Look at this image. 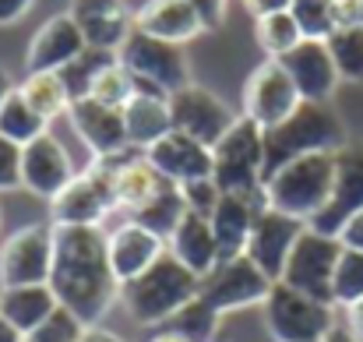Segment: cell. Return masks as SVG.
Listing matches in <instances>:
<instances>
[{"label":"cell","mask_w":363,"mask_h":342,"mask_svg":"<svg viewBox=\"0 0 363 342\" xmlns=\"http://www.w3.org/2000/svg\"><path fill=\"white\" fill-rule=\"evenodd\" d=\"M50 289L82 325H99L121 297L103 226H53Z\"/></svg>","instance_id":"6da1fadb"},{"label":"cell","mask_w":363,"mask_h":342,"mask_svg":"<svg viewBox=\"0 0 363 342\" xmlns=\"http://www.w3.org/2000/svg\"><path fill=\"white\" fill-rule=\"evenodd\" d=\"M198 289H201V279L166 250L145 275L121 286V300L138 325L155 329V325H166L180 307H187L198 297Z\"/></svg>","instance_id":"7a4b0ae2"},{"label":"cell","mask_w":363,"mask_h":342,"mask_svg":"<svg viewBox=\"0 0 363 342\" xmlns=\"http://www.w3.org/2000/svg\"><path fill=\"white\" fill-rule=\"evenodd\" d=\"M332 187H335V152H314V155H300L279 166L275 173H268L264 202L268 209L303 219L311 226V219L328 205Z\"/></svg>","instance_id":"3957f363"},{"label":"cell","mask_w":363,"mask_h":342,"mask_svg":"<svg viewBox=\"0 0 363 342\" xmlns=\"http://www.w3.org/2000/svg\"><path fill=\"white\" fill-rule=\"evenodd\" d=\"M346 141V123L328 103H300V110L282 120L279 127L264 131V177L279 166L314 155V152H339Z\"/></svg>","instance_id":"277c9868"},{"label":"cell","mask_w":363,"mask_h":342,"mask_svg":"<svg viewBox=\"0 0 363 342\" xmlns=\"http://www.w3.org/2000/svg\"><path fill=\"white\" fill-rule=\"evenodd\" d=\"M123 155L92 159L82 173H74V180L50 202L53 226H103V219L117 212V166Z\"/></svg>","instance_id":"5b68a950"},{"label":"cell","mask_w":363,"mask_h":342,"mask_svg":"<svg viewBox=\"0 0 363 342\" xmlns=\"http://www.w3.org/2000/svg\"><path fill=\"white\" fill-rule=\"evenodd\" d=\"M212 180L223 194H264V131L243 114L212 145Z\"/></svg>","instance_id":"8992f818"},{"label":"cell","mask_w":363,"mask_h":342,"mask_svg":"<svg viewBox=\"0 0 363 342\" xmlns=\"http://www.w3.org/2000/svg\"><path fill=\"white\" fill-rule=\"evenodd\" d=\"M261 307H264V325L275 342H321L339 325L332 304L314 300L282 282L272 286Z\"/></svg>","instance_id":"52a82bcc"},{"label":"cell","mask_w":363,"mask_h":342,"mask_svg":"<svg viewBox=\"0 0 363 342\" xmlns=\"http://www.w3.org/2000/svg\"><path fill=\"white\" fill-rule=\"evenodd\" d=\"M339 254H342V243L335 236L314 233V229L307 226L303 236L296 240V247H293V254H289L279 282L289 286V289H300V293H307L314 300L332 304V279H335Z\"/></svg>","instance_id":"ba28073f"},{"label":"cell","mask_w":363,"mask_h":342,"mask_svg":"<svg viewBox=\"0 0 363 342\" xmlns=\"http://www.w3.org/2000/svg\"><path fill=\"white\" fill-rule=\"evenodd\" d=\"M272 279L243 254L233 261H219L205 279H201V289L198 297L219 311V314H233V311H247V307H261L264 297L272 293Z\"/></svg>","instance_id":"9c48e42d"},{"label":"cell","mask_w":363,"mask_h":342,"mask_svg":"<svg viewBox=\"0 0 363 342\" xmlns=\"http://www.w3.org/2000/svg\"><path fill=\"white\" fill-rule=\"evenodd\" d=\"M123 67L141 78V82H152L159 85L162 92H177L184 85H191V67H187V57L177 43H166V39H155V35H145V32H130L127 43L117 53Z\"/></svg>","instance_id":"30bf717a"},{"label":"cell","mask_w":363,"mask_h":342,"mask_svg":"<svg viewBox=\"0 0 363 342\" xmlns=\"http://www.w3.org/2000/svg\"><path fill=\"white\" fill-rule=\"evenodd\" d=\"M300 92L293 85V78L286 75V67L279 60H264L250 71L247 85H243V116L254 120L261 131L279 127L282 120L300 110Z\"/></svg>","instance_id":"8fae6325"},{"label":"cell","mask_w":363,"mask_h":342,"mask_svg":"<svg viewBox=\"0 0 363 342\" xmlns=\"http://www.w3.org/2000/svg\"><path fill=\"white\" fill-rule=\"evenodd\" d=\"M53 272V226H21L0 243V289L50 282Z\"/></svg>","instance_id":"7c38bea8"},{"label":"cell","mask_w":363,"mask_h":342,"mask_svg":"<svg viewBox=\"0 0 363 342\" xmlns=\"http://www.w3.org/2000/svg\"><path fill=\"white\" fill-rule=\"evenodd\" d=\"M169 116H173V131H184L187 138H194L208 148L237 123V114L212 89H201L194 82L169 96Z\"/></svg>","instance_id":"4fadbf2b"},{"label":"cell","mask_w":363,"mask_h":342,"mask_svg":"<svg viewBox=\"0 0 363 342\" xmlns=\"http://www.w3.org/2000/svg\"><path fill=\"white\" fill-rule=\"evenodd\" d=\"M363 209V145H342L335 152V187L328 205L311 219L314 233L335 236Z\"/></svg>","instance_id":"5bb4252c"},{"label":"cell","mask_w":363,"mask_h":342,"mask_svg":"<svg viewBox=\"0 0 363 342\" xmlns=\"http://www.w3.org/2000/svg\"><path fill=\"white\" fill-rule=\"evenodd\" d=\"M303 229H307L303 219H293V216L275 212V209L264 205L257 212V219H254V229H250V240H247V250L243 254L272 282H279L282 279V268H286V261H289V254L296 247V240L303 236Z\"/></svg>","instance_id":"9a60e30c"},{"label":"cell","mask_w":363,"mask_h":342,"mask_svg":"<svg viewBox=\"0 0 363 342\" xmlns=\"http://www.w3.org/2000/svg\"><path fill=\"white\" fill-rule=\"evenodd\" d=\"M279 64L293 78V85H296V92H300L303 103H328L335 96L339 82H342L325 39H303Z\"/></svg>","instance_id":"2e32d148"},{"label":"cell","mask_w":363,"mask_h":342,"mask_svg":"<svg viewBox=\"0 0 363 342\" xmlns=\"http://www.w3.org/2000/svg\"><path fill=\"white\" fill-rule=\"evenodd\" d=\"M71 180H74V162L50 131L21 148V187L32 191L35 198L53 202Z\"/></svg>","instance_id":"e0dca14e"},{"label":"cell","mask_w":363,"mask_h":342,"mask_svg":"<svg viewBox=\"0 0 363 342\" xmlns=\"http://www.w3.org/2000/svg\"><path fill=\"white\" fill-rule=\"evenodd\" d=\"M67 120L78 131V138L85 141V148L92 152V159H113V155L130 152L123 110L103 106L96 99H74L67 110Z\"/></svg>","instance_id":"ac0fdd59"},{"label":"cell","mask_w":363,"mask_h":342,"mask_svg":"<svg viewBox=\"0 0 363 342\" xmlns=\"http://www.w3.org/2000/svg\"><path fill=\"white\" fill-rule=\"evenodd\" d=\"M67 14L78 21L89 50L121 53L127 35L134 32V14L123 0H71Z\"/></svg>","instance_id":"d6986e66"},{"label":"cell","mask_w":363,"mask_h":342,"mask_svg":"<svg viewBox=\"0 0 363 342\" xmlns=\"http://www.w3.org/2000/svg\"><path fill=\"white\" fill-rule=\"evenodd\" d=\"M145 159L169 180V184H191V180H205L212 177V148L187 138L184 131H169L162 134L155 145L145 148Z\"/></svg>","instance_id":"ffe728a7"},{"label":"cell","mask_w":363,"mask_h":342,"mask_svg":"<svg viewBox=\"0 0 363 342\" xmlns=\"http://www.w3.org/2000/svg\"><path fill=\"white\" fill-rule=\"evenodd\" d=\"M89 46H85V35H82L78 21L71 14H53L32 35L28 53H25V71L28 75H35V71H64Z\"/></svg>","instance_id":"44dd1931"},{"label":"cell","mask_w":363,"mask_h":342,"mask_svg":"<svg viewBox=\"0 0 363 342\" xmlns=\"http://www.w3.org/2000/svg\"><path fill=\"white\" fill-rule=\"evenodd\" d=\"M106 254H110V268H113L117 282L127 286L166 254V240L138 223H123L113 233H106Z\"/></svg>","instance_id":"7402d4cb"},{"label":"cell","mask_w":363,"mask_h":342,"mask_svg":"<svg viewBox=\"0 0 363 342\" xmlns=\"http://www.w3.org/2000/svg\"><path fill=\"white\" fill-rule=\"evenodd\" d=\"M123 123H127V141L130 148L145 152L148 145H155L162 134L173 131V116H169V92H162L152 82L134 78V99L123 106Z\"/></svg>","instance_id":"603a6c76"},{"label":"cell","mask_w":363,"mask_h":342,"mask_svg":"<svg viewBox=\"0 0 363 342\" xmlns=\"http://www.w3.org/2000/svg\"><path fill=\"white\" fill-rule=\"evenodd\" d=\"M264 205H268L264 194H257V198L223 194V198H219L216 212L208 216L212 233H216V247H219V261L243 258L247 240H250V229H254V219H257V212H261Z\"/></svg>","instance_id":"cb8c5ba5"},{"label":"cell","mask_w":363,"mask_h":342,"mask_svg":"<svg viewBox=\"0 0 363 342\" xmlns=\"http://www.w3.org/2000/svg\"><path fill=\"white\" fill-rule=\"evenodd\" d=\"M134 28L166 43H191L194 35L205 32L198 11L191 7V0H148L145 7L134 11Z\"/></svg>","instance_id":"d4e9b609"},{"label":"cell","mask_w":363,"mask_h":342,"mask_svg":"<svg viewBox=\"0 0 363 342\" xmlns=\"http://www.w3.org/2000/svg\"><path fill=\"white\" fill-rule=\"evenodd\" d=\"M166 250L191 268L198 279H205L216 265H219V247H216V233L212 223L198 212H184V219L177 223V229L166 236Z\"/></svg>","instance_id":"484cf974"},{"label":"cell","mask_w":363,"mask_h":342,"mask_svg":"<svg viewBox=\"0 0 363 342\" xmlns=\"http://www.w3.org/2000/svg\"><path fill=\"white\" fill-rule=\"evenodd\" d=\"M166 177L145 159V152H127L123 162L117 166V209L123 212H141L145 205H152L162 191H166Z\"/></svg>","instance_id":"4316f807"},{"label":"cell","mask_w":363,"mask_h":342,"mask_svg":"<svg viewBox=\"0 0 363 342\" xmlns=\"http://www.w3.org/2000/svg\"><path fill=\"white\" fill-rule=\"evenodd\" d=\"M57 307H60V304H57L50 282L7 286V289H0V314H4L21 336H28L32 329H39Z\"/></svg>","instance_id":"83f0119b"},{"label":"cell","mask_w":363,"mask_h":342,"mask_svg":"<svg viewBox=\"0 0 363 342\" xmlns=\"http://www.w3.org/2000/svg\"><path fill=\"white\" fill-rule=\"evenodd\" d=\"M21 99L43 116V120H53V116H64L71 110V92L64 85V78L57 71H35V75H25V82L18 85Z\"/></svg>","instance_id":"f1b7e54d"},{"label":"cell","mask_w":363,"mask_h":342,"mask_svg":"<svg viewBox=\"0 0 363 342\" xmlns=\"http://www.w3.org/2000/svg\"><path fill=\"white\" fill-rule=\"evenodd\" d=\"M46 123L50 120H43V116L35 114L25 99H21V92H18V85H14V92L4 99V106H0V134L7 138V141H14V145H28V141H35V138H43L46 134Z\"/></svg>","instance_id":"f546056e"},{"label":"cell","mask_w":363,"mask_h":342,"mask_svg":"<svg viewBox=\"0 0 363 342\" xmlns=\"http://www.w3.org/2000/svg\"><path fill=\"white\" fill-rule=\"evenodd\" d=\"M219 321H223V314L212 311L201 297H194L187 307H180L166 321V332H173V336H180V339H187V342H216Z\"/></svg>","instance_id":"4dcf8cb0"},{"label":"cell","mask_w":363,"mask_h":342,"mask_svg":"<svg viewBox=\"0 0 363 342\" xmlns=\"http://www.w3.org/2000/svg\"><path fill=\"white\" fill-rule=\"evenodd\" d=\"M254 39H257V46L268 53V60H282L293 46L303 43V32H300V25L293 21V14L282 11V14L257 18V21H254Z\"/></svg>","instance_id":"1f68e13d"},{"label":"cell","mask_w":363,"mask_h":342,"mask_svg":"<svg viewBox=\"0 0 363 342\" xmlns=\"http://www.w3.org/2000/svg\"><path fill=\"white\" fill-rule=\"evenodd\" d=\"M184 212H187V205H184L180 187H177V184H166V191H162L152 205H145L141 212H134V216H130V223L152 229V233H159V236L166 240V236L177 229V223L184 219Z\"/></svg>","instance_id":"d6a6232c"},{"label":"cell","mask_w":363,"mask_h":342,"mask_svg":"<svg viewBox=\"0 0 363 342\" xmlns=\"http://www.w3.org/2000/svg\"><path fill=\"white\" fill-rule=\"evenodd\" d=\"M89 99H96V103H103V106H113V110H123V106L134 99V75L113 57V60L103 64V71L96 75V82H92V89H89Z\"/></svg>","instance_id":"836d02e7"},{"label":"cell","mask_w":363,"mask_h":342,"mask_svg":"<svg viewBox=\"0 0 363 342\" xmlns=\"http://www.w3.org/2000/svg\"><path fill=\"white\" fill-rule=\"evenodd\" d=\"M325 43H328L335 67H339V78L363 82V28H335Z\"/></svg>","instance_id":"e575fe53"},{"label":"cell","mask_w":363,"mask_h":342,"mask_svg":"<svg viewBox=\"0 0 363 342\" xmlns=\"http://www.w3.org/2000/svg\"><path fill=\"white\" fill-rule=\"evenodd\" d=\"M357 300H363V250L342 247L339 265H335V279H332V304L353 307Z\"/></svg>","instance_id":"d590c367"},{"label":"cell","mask_w":363,"mask_h":342,"mask_svg":"<svg viewBox=\"0 0 363 342\" xmlns=\"http://www.w3.org/2000/svg\"><path fill=\"white\" fill-rule=\"evenodd\" d=\"M117 53H103V50H85L82 57H74L64 71H57L60 78H64V85H67V92H71V103L74 99H89V89H92V82H96V75L103 71V64H110Z\"/></svg>","instance_id":"8d00e7d4"},{"label":"cell","mask_w":363,"mask_h":342,"mask_svg":"<svg viewBox=\"0 0 363 342\" xmlns=\"http://www.w3.org/2000/svg\"><path fill=\"white\" fill-rule=\"evenodd\" d=\"M289 14L303 39H328L335 32V0H293Z\"/></svg>","instance_id":"74e56055"},{"label":"cell","mask_w":363,"mask_h":342,"mask_svg":"<svg viewBox=\"0 0 363 342\" xmlns=\"http://www.w3.org/2000/svg\"><path fill=\"white\" fill-rule=\"evenodd\" d=\"M85 329H89V325H82L67 307H57L39 329H32L21 342H78Z\"/></svg>","instance_id":"f35d334b"},{"label":"cell","mask_w":363,"mask_h":342,"mask_svg":"<svg viewBox=\"0 0 363 342\" xmlns=\"http://www.w3.org/2000/svg\"><path fill=\"white\" fill-rule=\"evenodd\" d=\"M180 194H184L187 212H198V216H205V219L216 212V205H219V198H223V191H219V184H216L212 177H205V180H191V184H180Z\"/></svg>","instance_id":"ab89813d"},{"label":"cell","mask_w":363,"mask_h":342,"mask_svg":"<svg viewBox=\"0 0 363 342\" xmlns=\"http://www.w3.org/2000/svg\"><path fill=\"white\" fill-rule=\"evenodd\" d=\"M21 187V145L0 134V191Z\"/></svg>","instance_id":"60d3db41"},{"label":"cell","mask_w":363,"mask_h":342,"mask_svg":"<svg viewBox=\"0 0 363 342\" xmlns=\"http://www.w3.org/2000/svg\"><path fill=\"white\" fill-rule=\"evenodd\" d=\"M226 4H230V0H191V7L198 11V18H201V25H205V32L223 28V21H226Z\"/></svg>","instance_id":"b9f144b4"},{"label":"cell","mask_w":363,"mask_h":342,"mask_svg":"<svg viewBox=\"0 0 363 342\" xmlns=\"http://www.w3.org/2000/svg\"><path fill=\"white\" fill-rule=\"evenodd\" d=\"M335 28H363V0H335Z\"/></svg>","instance_id":"7bdbcfd3"},{"label":"cell","mask_w":363,"mask_h":342,"mask_svg":"<svg viewBox=\"0 0 363 342\" xmlns=\"http://www.w3.org/2000/svg\"><path fill=\"white\" fill-rule=\"evenodd\" d=\"M339 243L342 247H350V250H363V209L342 226V233H339Z\"/></svg>","instance_id":"ee69618b"},{"label":"cell","mask_w":363,"mask_h":342,"mask_svg":"<svg viewBox=\"0 0 363 342\" xmlns=\"http://www.w3.org/2000/svg\"><path fill=\"white\" fill-rule=\"evenodd\" d=\"M289 4L293 0H243V7L250 11L254 21L257 18H268V14H282V11H289Z\"/></svg>","instance_id":"f6af8a7d"},{"label":"cell","mask_w":363,"mask_h":342,"mask_svg":"<svg viewBox=\"0 0 363 342\" xmlns=\"http://www.w3.org/2000/svg\"><path fill=\"white\" fill-rule=\"evenodd\" d=\"M32 7H35V0H0V25H14V21H21Z\"/></svg>","instance_id":"bcb514c9"},{"label":"cell","mask_w":363,"mask_h":342,"mask_svg":"<svg viewBox=\"0 0 363 342\" xmlns=\"http://www.w3.org/2000/svg\"><path fill=\"white\" fill-rule=\"evenodd\" d=\"M78 342H127V339H121L117 332H110V329H103V325H89Z\"/></svg>","instance_id":"7dc6e473"},{"label":"cell","mask_w":363,"mask_h":342,"mask_svg":"<svg viewBox=\"0 0 363 342\" xmlns=\"http://www.w3.org/2000/svg\"><path fill=\"white\" fill-rule=\"evenodd\" d=\"M346 329L363 342V300H357L353 307H346Z\"/></svg>","instance_id":"c3c4849f"},{"label":"cell","mask_w":363,"mask_h":342,"mask_svg":"<svg viewBox=\"0 0 363 342\" xmlns=\"http://www.w3.org/2000/svg\"><path fill=\"white\" fill-rule=\"evenodd\" d=\"M21 339H25V336H21V332L0 314V342H21Z\"/></svg>","instance_id":"681fc988"},{"label":"cell","mask_w":363,"mask_h":342,"mask_svg":"<svg viewBox=\"0 0 363 342\" xmlns=\"http://www.w3.org/2000/svg\"><path fill=\"white\" fill-rule=\"evenodd\" d=\"M321 342H360V339H357V336H353L350 329H342V325H335V329H332V332H328V336H325V339H321Z\"/></svg>","instance_id":"f907efd6"},{"label":"cell","mask_w":363,"mask_h":342,"mask_svg":"<svg viewBox=\"0 0 363 342\" xmlns=\"http://www.w3.org/2000/svg\"><path fill=\"white\" fill-rule=\"evenodd\" d=\"M14 92V82H11V75H7V67H0V106H4V99Z\"/></svg>","instance_id":"816d5d0a"},{"label":"cell","mask_w":363,"mask_h":342,"mask_svg":"<svg viewBox=\"0 0 363 342\" xmlns=\"http://www.w3.org/2000/svg\"><path fill=\"white\" fill-rule=\"evenodd\" d=\"M152 342H187V339H180V336H173V332H162V336H155Z\"/></svg>","instance_id":"f5cc1de1"}]
</instances>
